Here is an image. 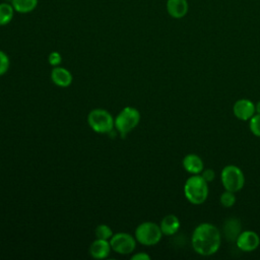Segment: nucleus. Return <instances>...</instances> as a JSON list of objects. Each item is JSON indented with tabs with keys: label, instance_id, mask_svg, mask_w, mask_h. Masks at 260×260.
Segmentation results:
<instances>
[{
	"label": "nucleus",
	"instance_id": "f257e3e1",
	"mask_svg": "<svg viewBox=\"0 0 260 260\" xmlns=\"http://www.w3.org/2000/svg\"><path fill=\"white\" fill-rule=\"evenodd\" d=\"M221 236L219 230L212 223L203 222L193 231L191 244L194 251L202 256H210L220 247Z\"/></svg>",
	"mask_w": 260,
	"mask_h": 260
},
{
	"label": "nucleus",
	"instance_id": "5701e85b",
	"mask_svg": "<svg viewBox=\"0 0 260 260\" xmlns=\"http://www.w3.org/2000/svg\"><path fill=\"white\" fill-rule=\"evenodd\" d=\"M200 175L202 176V178L207 183L212 182L214 180V178H215V173H214V171L212 169H203V171L201 172Z\"/></svg>",
	"mask_w": 260,
	"mask_h": 260
},
{
	"label": "nucleus",
	"instance_id": "f8f14e48",
	"mask_svg": "<svg viewBox=\"0 0 260 260\" xmlns=\"http://www.w3.org/2000/svg\"><path fill=\"white\" fill-rule=\"evenodd\" d=\"M182 164H183V167L186 170V172H188L192 175H200L204 169V164H203L202 158L195 153L187 154L183 158Z\"/></svg>",
	"mask_w": 260,
	"mask_h": 260
},
{
	"label": "nucleus",
	"instance_id": "393cba45",
	"mask_svg": "<svg viewBox=\"0 0 260 260\" xmlns=\"http://www.w3.org/2000/svg\"><path fill=\"white\" fill-rule=\"evenodd\" d=\"M255 110L257 114H260V101L255 105Z\"/></svg>",
	"mask_w": 260,
	"mask_h": 260
},
{
	"label": "nucleus",
	"instance_id": "f3484780",
	"mask_svg": "<svg viewBox=\"0 0 260 260\" xmlns=\"http://www.w3.org/2000/svg\"><path fill=\"white\" fill-rule=\"evenodd\" d=\"M14 12L15 10L11 3H0V26L8 24L14 16Z\"/></svg>",
	"mask_w": 260,
	"mask_h": 260
},
{
	"label": "nucleus",
	"instance_id": "b1692460",
	"mask_svg": "<svg viewBox=\"0 0 260 260\" xmlns=\"http://www.w3.org/2000/svg\"><path fill=\"white\" fill-rule=\"evenodd\" d=\"M132 260H149L150 259V256L144 252H139V253H136L134 254L132 257H131Z\"/></svg>",
	"mask_w": 260,
	"mask_h": 260
},
{
	"label": "nucleus",
	"instance_id": "a211bd4d",
	"mask_svg": "<svg viewBox=\"0 0 260 260\" xmlns=\"http://www.w3.org/2000/svg\"><path fill=\"white\" fill-rule=\"evenodd\" d=\"M94 234L96 239H102V240H109L112 238V236L114 235L111 228L107 224H99L95 230H94Z\"/></svg>",
	"mask_w": 260,
	"mask_h": 260
},
{
	"label": "nucleus",
	"instance_id": "4468645a",
	"mask_svg": "<svg viewBox=\"0 0 260 260\" xmlns=\"http://www.w3.org/2000/svg\"><path fill=\"white\" fill-rule=\"evenodd\" d=\"M159 226L162 232V235L173 236L180 229V220L176 215L168 214L161 219Z\"/></svg>",
	"mask_w": 260,
	"mask_h": 260
},
{
	"label": "nucleus",
	"instance_id": "ddd939ff",
	"mask_svg": "<svg viewBox=\"0 0 260 260\" xmlns=\"http://www.w3.org/2000/svg\"><path fill=\"white\" fill-rule=\"evenodd\" d=\"M188 1L187 0H168L167 11L174 18H182L188 12Z\"/></svg>",
	"mask_w": 260,
	"mask_h": 260
},
{
	"label": "nucleus",
	"instance_id": "39448f33",
	"mask_svg": "<svg viewBox=\"0 0 260 260\" xmlns=\"http://www.w3.org/2000/svg\"><path fill=\"white\" fill-rule=\"evenodd\" d=\"M134 237L138 243L144 246H154L160 241L162 232L155 222L144 221L136 228Z\"/></svg>",
	"mask_w": 260,
	"mask_h": 260
},
{
	"label": "nucleus",
	"instance_id": "2eb2a0df",
	"mask_svg": "<svg viewBox=\"0 0 260 260\" xmlns=\"http://www.w3.org/2000/svg\"><path fill=\"white\" fill-rule=\"evenodd\" d=\"M241 233V222L238 218H228L223 223V234L226 240L234 242Z\"/></svg>",
	"mask_w": 260,
	"mask_h": 260
},
{
	"label": "nucleus",
	"instance_id": "dca6fc26",
	"mask_svg": "<svg viewBox=\"0 0 260 260\" xmlns=\"http://www.w3.org/2000/svg\"><path fill=\"white\" fill-rule=\"evenodd\" d=\"M39 0H11L15 12L25 14L34 11L38 6Z\"/></svg>",
	"mask_w": 260,
	"mask_h": 260
},
{
	"label": "nucleus",
	"instance_id": "423d86ee",
	"mask_svg": "<svg viewBox=\"0 0 260 260\" xmlns=\"http://www.w3.org/2000/svg\"><path fill=\"white\" fill-rule=\"evenodd\" d=\"M220 178L222 186L228 191L236 193L245 185V176L242 170L234 165L225 166L221 171Z\"/></svg>",
	"mask_w": 260,
	"mask_h": 260
},
{
	"label": "nucleus",
	"instance_id": "6e6552de",
	"mask_svg": "<svg viewBox=\"0 0 260 260\" xmlns=\"http://www.w3.org/2000/svg\"><path fill=\"white\" fill-rule=\"evenodd\" d=\"M238 248L244 252H252L260 245V238L257 233L253 231L241 232L236 240Z\"/></svg>",
	"mask_w": 260,
	"mask_h": 260
},
{
	"label": "nucleus",
	"instance_id": "9b49d317",
	"mask_svg": "<svg viewBox=\"0 0 260 260\" xmlns=\"http://www.w3.org/2000/svg\"><path fill=\"white\" fill-rule=\"evenodd\" d=\"M112 248L109 240L96 239L93 241L89 247V254L92 258L104 259L107 258L111 252Z\"/></svg>",
	"mask_w": 260,
	"mask_h": 260
},
{
	"label": "nucleus",
	"instance_id": "aec40b11",
	"mask_svg": "<svg viewBox=\"0 0 260 260\" xmlns=\"http://www.w3.org/2000/svg\"><path fill=\"white\" fill-rule=\"evenodd\" d=\"M249 127L255 136L260 137V114H255L249 120Z\"/></svg>",
	"mask_w": 260,
	"mask_h": 260
},
{
	"label": "nucleus",
	"instance_id": "1a4fd4ad",
	"mask_svg": "<svg viewBox=\"0 0 260 260\" xmlns=\"http://www.w3.org/2000/svg\"><path fill=\"white\" fill-rule=\"evenodd\" d=\"M234 115L242 121H249L256 113L255 105L248 99L238 100L233 106Z\"/></svg>",
	"mask_w": 260,
	"mask_h": 260
},
{
	"label": "nucleus",
	"instance_id": "20e7f679",
	"mask_svg": "<svg viewBox=\"0 0 260 260\" xmlns=\"http://www.w3.org/2000/svg\"><path fill=\"white\" fill-rule=\"evenodd\" d=\"M114 120L111 113L104 109H93L87 116L89 127L100 134L110 133L115 127Z\"/></svg>",
	"mask_w": 260,
	"mask_h": 260
},
{
	"label": "nucleus",
	"instance_id": "0eeeda50",
	"mask_svg": "<svg viewBox=\"0 0 260 260\" xmlns=\"http://www.w3.org/2000/svg\"><path fill=\"white\" fill-rule=\"evenodd\" d=\"M136 239L128 233L114 234L110 239V245L113 251L121 255H127L134 252L136 247Z\"/></svg>",
	"mask_w": 260,
	"mask_h": 260
},
{
	"label": "nucleus",
	"instance_id": "412c9836",
	"mask_svg": "<svg viewBox=\"0 0 260 260\" xmlns=\"http://www.w3.org/2000/svg\"><path fill=\"white\" fill-rule=\"evenodd\" d=\"M9 65H10L9 57L5 52L0 50V76L4 75L8 71Z\"/></svg>",
	"mask_w": 260,
	"mask_h": 260
},
{
	"label": "nucleus",
	"instance_id": "7ed1b4c3",
	"mask_svg": "<svg viewBox=\"0 0 260 260\" xmlns=\"http://www.w3.org/2000/svg\"><path fill=\"white\" fill-rule=\"evenodd\" d=\"M140 113L133 107H125L117 115L114 120L115 128L120 133L121 137H126L139 123Z\"/></svg>",
	"mask_w": 260,
	"mask_h": 260
},
{
	"label": "nucleus",
	"instance_id": "9d476101",
	"mask_svg": "<svg viewBox=\"0 0 260 260\" xmlns=\"http://www.w3.org/2000/svg\"><path fill=\"white\" fill-rule=\"evenodd\" d=\"M72 74L69 70L61 66H55L51 71V80L60 87H67L72 82Z\"/></svg>",
	"mask_w": 260,
	"mask_h": 260
},
{
	"label": "nucleus",
	"instance_id": "f03ea898",
	"mask_svg": "<svg viewBox=\"0 0 260 260\" xmlns=\"http://www.w3.org/2000/svg\"><path fill=\"white\" fill-rule=\"evenodd\" d=\"M184 194L190 203L202 204L208 196V183L201 175H192L184 185Z\"/></svg>",
	"mask_w": 260,
	"mask_h": 260
},
{
	"label": "nucleus",
	"instance_id": "4be33fe9",
	"mask_svg": "<svg viewBox=\"0 0 260 260\" xmlns=\"http://www.w3.org/2000/svg\"><path fill=\"white\" fill-rule=\"evenodd\" d=\"M48 62L50 65H52L53 67L55 66H59L62 62V56L59 52L57 51H53L49 54L48 56Z\"/></svg>",
	"mask_w": 260,
	"mask_h": 260
},
{
	"label": "nucleus",
	"instance_id": "6ab92c4d",
	"mask_svg": "<svg viewBox=\"0 0 260 260\" xmlns=\"http://www.w3.org/2000/svg\"><path fill=\"white\" fill-rule=\"evenodd\" d=\"M219 201H220V204H221L222 206H224V207H232V206L236 203V195H235V192L225 190V191L220 195Z\"/></svg>",
	"mask_w": 260,
	"mask_h": 260
}]
</instances>
